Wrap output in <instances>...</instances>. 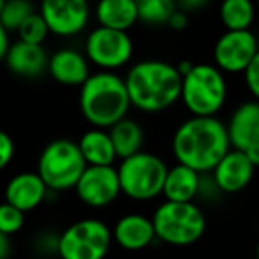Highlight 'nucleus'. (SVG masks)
<instances>
[{"label":"nucleus","mask_w":259,"mask_h":259,"mask_svg":"<svg viewBox=\"0 0 259 259\" xmlns=\"http://www.w3.org/2000/svg\"><path fill=\"white\" fill-rule=\"evenodd\" d=\"M227 134L231 148L238 151L259 144V101H245L231 114Z\"/></svg>","instance_id":"15"},{"label":"nucleus","mask_w":259,"mask_h":259,"mask_svg":"<svg viewBox=\"0 0 259 259\" xmlns=\"http://www.w3.org/2000/svg\"><path fill=\"white\" fill-rule=\"evenodd\" d=\"M259 52L257 37L252 30H226L213 48L215 66L222 73H245Z\"/></svg>","instance_id":"10"},{"label":"nucleus","mask_w":259,"mask_h":259,"mask_svg":"<svg viewBox=\"0 0 259 259\" xmlns=\"http://www.w3.org/2000/svg\"><path fill=\"white\" fill-rule=\"evenodd\" d=\"M78 148L89 167H112L117 160L114 142L107 130H87L80 137Z\"/></svg>","instance_id":"20"},{"label":"nucleus","mask_w":259,"mask_h":259,"mask_svg":"<svg viewBox=\"0 0 259 259\" xmlns=\"http://www.w3.org/2000/svg\"><path fill=\"white\" fill-rule=\"evenodd\" d=\"M227 126L217 117H195L183 121L172 137V153L178 163L202 172H213L231 151Z\"/></svg>","instance_id":"1"},{"label":"nucleus","mask_w":259,"mask_h":259,"mask_svg":"<svg viewBox=\"0 0 259 259\" xmlns=\"http://www.w3.org/2000/svg\"><path fill=\"white\" fill-rule=\"evenodd\" d=\"M254 170L255 167L243 151L231 149L213 169V181L219 190L226 194H236L247 188V185L254 178Z\"/></svg>","instance_id":"13"},{"label":"nucleus","mask_w":259,"mask_h":259,"mask_svg":"<svg viewBox=\"0 0 259 259\" xmlns=\"http://www.w3.org/2000/svg\"><path fill=\"white\" fill-rule=\"evenodd\" d=\"M243 76H245V83H247V89L255 98V101H259V52L254 57V61L250 62V66L247 68V71L243 73Z\"/></svg>","instance_id":"28"},{"label":"nucleus","mask_w":259,"mask_h":259,"mask_svg":"<svg viewBox=\"0 0 259 259\" xmlns=\"http://www.w3.org/2000/svg\"><path fill=\"white\" fill-rule=\"evenodd\" d=\"M87 162L78 142L69 139H55L48 142L37 160V174L50 190L62 192L75 188L87 169Z\"/></svg>","instance_id":"5"},{"label":"nucleus","mask_w":259,"mask_h":259,"mask_svg":"<svg viewBox=\"0 0 259 259\" xmlns=\"http://www.w3.org/2000/svg\"><path fill=\"white\" fill-rule=\"evenodd\" d=\"M114 233L98 219H82L68 226L57 238L61 259H103Z\"/></svg>","instance_id":"8"},{"label":"nucleus","mask_w":259,"mask_h":259,"mask_svg":"<svg viewBox=\"0 0 259 259\" xmlns=\"http://www.w3.org/2000/svg\"><path fill=\"white\" fill-rule=\"evenodd\" d=\"M34 6L27 0H2L0 2V27L11 30H16L23 25L30 15H34Z\"/></svg>","instance_id":"24"},{"label":"nucleus","mask_w":259,"mask_h":259,"mask_svg":"<svg viewBox=\"0 0 259 259\" xmlns=\"http://www.w3.org/2000/svg\"><path fill=\"white\" fill-rule=\"evenodd\" d=\"M219 15L227 30H250L255 8L250 0H226L220 6Z\"/></svg>","instance_id":"23"},{"label":"nucleus","mask_w":259,"mask_h":259,"mask_svg":"<svg viewBox=\"0 0 259 259\" xmlns=\"http://www.w3.org/2000/svg\"><path fill=\"white\" fill-rule=\"evenodd\" d=\"M13 45L9 43V30L4 29V27H0V57L6 59L11 50Z\"/></svg>","instance_id":"31"},{"label":"nucleus","mask_w":259,"mask_h":259,"mask_svg":"<svg viewBox=\"0 0 259 259\" xmlns=\"http://www.w3.org/2000/svg\"><path fill=\"white\" fill-rule=\"evenodd\" d=\"M48 190L50 188L37 172H20L13 176L6 187V202L23 213L32 211L45 201Z\"/></svg>","instance_id":"14"},{"label":"nucleus","mask_w":259,"mask_h":259,"mask_svg":"<svg viewBox=\"0 0 259 259\" xmlns=\"http://www.w3.org/2000/svg\"><path fill=\"white\" fill-rule=\"evenodd\" d=\"M117 172L121 190L126 197L135 201H149L163 194L169 167L160 156L142 151L135 156L121 160Z\"/></svg>","instance_id":"7"},{"label":"nucleus","mask_w":259,"mask_h":259,"mask_svg":"<svg viewBox=\"0 0 259 259\" xmlns=\"http://www.w3.org/2000/svg\"><path fill=\"white\" fill-rule=\"evenodd\" d=\"M114 240L124 250H142L155 241L156 231L153 219L141 213H126L115 222Z\"/></svg>","instance_id":"16"},{"label":"nucleus","mask_w":259,"mask_h":259,"mask_svg":"<svg viewBox=\"0 0 259 259\" xmlns=\"http://www.w3.org/2000/svg\"><path fill=\"white\" fill-rule=\"evenodd\" d=\"M78 105L82 115L94 128H108L126 117L130 100L126 80L114 71H98L80 87Z\"/></svg>","instance_id":"3"},{"label":"nucleus","mask_w":259,"mask_h":259,"mask_svg":"<svg viewBox=\"0 0 259 259\" xmlns=\"http://www.w3.org/2000/svg\"><path fill=\"white\" fill-rule=\"evenodd\" d=\"M132 105L142 112H162L181 100L183 76L178 66L158 59H146L124 76Z\"/></svg>","instance_id":"2"},{"label":"nucleus","mask_w":259,"mask_h":259,"mask_svg":"<svg viewBox=\"0 0 259 259\" xmlns=\"http://www.w3.org/2000/svg\"><path fill=\"white\" fill-rule=\"evenodd\" d=\"M134 55V41L128 32L98 27L87 34L85 57L103 71L128 64Z\"/></svg>","instance_id":"9"},{"label":"nucleus","mask_w":259,"mask_h":259,"mask_svg":"<svg viewBox=\"0 0 259 259\" xmlns=\"http://www.w3.org/2000/svg\"><path fill=\"white\" fill-rule=\"evenodd\" d=\"M201 190V174L187 165L176 163L167 172L163 197L170 202H194Z\"/></svg>","instance_id":"19"},{"label":"nucleus","mask_w":259,"mask_h":259,"mask_svg":"<svg viewBox=\"0 0 259 259\" xmlns=\"http://www.w3.org/2000/svg\"><path fill=\"white\" fill-rule=\"evenodd\" d=\"M6 66L9 71L20 76H37L48 69V61L50 57L47 55L41 45H30L25 41H15L9 50L8 57L4 59Z\"/></svg>","instance_id":"18"},{"label":"nucleus","mask_w":259,"mask_h":259,"mask_svg":"<svg viewBox=\"0 0 259 259\" xmlns=\"http://www.w3.org/2000/svg\"><path fill=\"white\" fill-rule=\"evenodd\" d=\"M48 73L55 82L62 85H80L93 75L89 69V59L73 48H61L54 52L48 61Z\"/></svg>","instance_id":"17"},{"label":"nucleus","mask_w":259,"mask_h":259,"mask_svg":"<svg viewBox=\"0 0 259 259\" xmlns=\"http://www.w3.org/2000/svg\"><path fill=\"white\" fill-rule=\"evenodd\" d=\"M15 153H16V144L13 141V137L6 132L0 134V167L6 169L9 165L13 158H15Z\"/></svg>","instance_id":"29"},{"label":"nucleus","mask_w":259,"mask_h":259,"mask_svg":"<svg viewBox=\"0 0 259 259\" xmlns=\"http://www.w3.org/2000/svg\"><path fill=\"white\" fill-rule=\"evenodd\" d=\"M23 224H25V213L22 209L8 202L0 206V234H6V236L16 234L23 227Z\"/></svg>","instance_id":"27"},{"label":"nucleus","mask_w":259,"mask_h":259,"mask_svg":"<svg viewBox=\"0 0 259 259\" xmlns=\"http://www.w3.org/2000/svg\"><path fill=\"white\" fill-rule=\"evenodd\" d=\"M151 219L156 238L174 247L194 245L206 231V217L195 202L163 201Z\"/></svg>","instance_id":"4"},{"label":"nucleus","mask_w":259,"mask_h":259,"mask_svg":"<svg viewBox=\"0 0 259 259\" xmlns=\"http://www.w3.org/2000/svg\"><path fill=\"white\" fill-rule=\"evenodd\" d=\"M257 9H259V4H257Z\"/></svg>","instance_id":"35"},{"label":"nucleus","mask_w":259,"mask_h":259,"mask_svg":"<svg viewBox=\"0 0 259 259\" xmlns=\"http://www.w3.org/2000/svg\"><path fill=\"white\" fill-rule=\"evenodd\" d=\"M108 134H110L112 142H114L117 158L126 160L130 156H135L139 153H142L144 130H142V126L135 119L124 117L117 124L112 126L108 130Z\"/></svg>","instance_id":"22"},{"label":"nucleus","mask_w":259,"mask_h":259,"mask_svg":"<svg viewBox=\"0 0 259 259\" xmlns=\"http://www.w3.org/2000/svg\"><path fill=\"white\" fill-rule=\"evenodd\" d=\"M100 27L128 32L139 22V2L135 0H103L96 6Z\"/></svg>","instance_id":"21"},{"label":"nucleus","mask_w":259,"mask_h":259,"mask_svg":"<svg viewBox=\"0 0 259 259\" xmlns=\"http://www.w3.org/2000/svg\"><path fill=\"white\" fill-rule=\"evenodd\" d=\"M48 34H50V29H48L43 15L41 13H34L18 29V39L30 45H41L43 47V41L47 39Z\"/></svg>","instance_id":"26"},{"label":"nucleus","mask_w":259,"mask_h":259,"mask_svg":"<svg viewBox=\"0 0 259 259\" xmlns=\"http://www.w3.org/2000/svg\"><path fill=\"white\" fill-rule=\"evenodd\" d=\"M9 257V236L0 234V259Z\"/></svg>","instance_id":"33"},{"label":"nucleus","mask_w":259,"mask_h":259,"mask_svg":"<svg viewBox=\"0 0 259 259\" xmlns=\"http://www.w3.org/2000/svg\"><path fill=\"white\" fill-rule=\"evenodd\" d=\"M178 11V4L170 0H144L139 2V20L146 23H169L170 16Z\"/></svg>","instance_id":"25"},{"label":"nucleus","mask_w":259,"mask_h":259,"mask_svg":"<svg viewBox=\"0 0 259 259\" xmlns=\"http://www.w3.org/2000/svg\"><path fill=\"white\" fill-rule=\"evenodd\" d=\"M75 192L80 201L91 208H105L112 204L119 194H122L117 169L114 165L87 167L76 183Z\"/></svg>","instance_id":"11"},{"label":"nucleus","mask_w":259,"mask_h":259,"mask_svg":"<svg viewBox=\"0 0 259 259\" xmlns=\"http://www.w3.org/2000/svg\"><path fill=\"white\" fill-rule=\"evenodd\" d=\"M39 13L50 32L61 37L76 36L89 22V6L83 0H47Z\"/></svg>","instance_id":"12"},{"label":"nucleus","mask_w":259,"mask_h":259,"mask_svg":"<svg viewBox=\"0 0 259 259\" xmlns=\"http://www.w3.org/2000/svg\"><path fill=\"white\" fill-rule=\"evenodd\" d=\"M243 153L247 155V158L252 162V165H254V167H259V144L250 146V148L245 149Z\"/></svg>","instance_id":"32"},{"label":"nucleus","mask_w":259,"mask_h":259,"mask_svg":"<svg viewBox=\"0 0 259 259\" xmlns=\"http://www.w3.org/2000/svg\"><path fill=\"white\" fill-rule=\"evenodd\" d=\"M226 100V75L215 64H195L183 76L181 101L195 117H215Z\"/></svg>","instance_id":"6"},{"label":"nucleus","mask_w":259,"mask_h":259,"mask_svg":"<svg viewBox=\"0 0 259 259\" xmlns=\"http://www.w3.org/2000/svg\"><path fill=\"white\" fill-rule=\"evenodd\" d=\"M167 25L174 30H185L188 27V13H185L183 9L178 8V11L170 16V20H169Z\"/></svg>","instance_id":"30"},{"label":"nucleus","mask_w":259,"mask_h":259,"mask_svg":"<svg viewBox=\"0 0 259 259\" xmlns=\"http://www.w3.org/2000/svg\"><path fill=\"white\" fill-rule=\"evenodd\" d=\"M255 259H259V241H257V245H255Z\"/></svg>","instance_id":"34"}]
</instances>
